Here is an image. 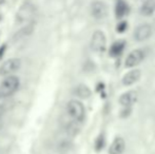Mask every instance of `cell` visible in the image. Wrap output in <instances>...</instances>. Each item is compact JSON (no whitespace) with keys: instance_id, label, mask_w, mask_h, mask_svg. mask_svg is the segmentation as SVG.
<instances>
[{"instance_id":"cell-8","label":"cell","mask_w":155,"mask_h":154,"mask_svg":"<svg viewBox=\"0 0 155 154\" xmlns=\"http://www.w3.org/2000/svg\"><path fill=\"white\" fill-rule=\"evenodd\" d=\"M152 32H153V30H152V27L149 23H143L135 29L134 38L136 41L141 42V41H145L151 37Z\"/></svg>"},{"instance_id":"cell-7","label":"cell","mask_w":155,"mask_h":154,"mask_svg":"<svg viewBox=\"0 0 155 154\" xmlns=\"http://www.w3.org/2000/svg\"><path fill=\"white\" fill-rule=\"evenodd\" d=\"M108 5L102 1H94L91 4V15L95 19H104L108 16Z\"/></svg>"},{"instance_id":"cell-12","label":"cell","mask_w":155,"mask_h":154,"mask_svg":"<svg viewBox=\"0 0 155 154\" xmlns=\"http://www.w3.org/2000/svg\"><path fill=\"white\" fill-rule=\"evenodd\" d=\"M34 23L31 22V23H28V25H25V27H22L16 34L14 35L13 37V40L14 41H17V40H20V39H23L28 36H30L31 34L34 32Z\"/></svg>"},{"instance_id":"cell-2","label":"cell","mask_w":155,"mask_h":154,"mask_svg":"<svg viewBox=\"0 0 155 154\" xmlns=\"http://www.w3.org/2000/svg\"><path fill=\"white\" fill-rule=\"evenodd\" d=\"M67 114L74 123H81L86 116V109L79 100L72 99L67 105Z\"/></svg>"},{"instance_id":"cell-6","label":"cell","mask_w":155,"mask_h":154,"mask_svg":"<svg viewBox=\"0 0 155 154\" xmlns=\"http://www.w3.org/2000/svg\"><path fill=\"white\" fill-rule=\"evenodd\" d=\"M143 59H145V52L143 50H133L127 56L126 60H124V67L126 68H134V67L138 66L139 64H141Z\"/></svg>"},{"instance_id":"cell-20","label":"cell","mask_w":155,"mask_h":154,"mask_svg":"<svg viewBox=\"0 0 155 154\" xmlns=\"http://www.w3.org/2000/svg\"><path fill=\"white\" fill-rule=\"evenodd\" d=\"M5 51H6V44L4 43V44H2L1 47H0V60H1L2 57H3Z\"/></svg>"},{"instance_id":"cell-9","label":"cell","mask_w":155,"mask_h":154,"mask_svg":"<svg viewBox=\"0 0 155 154\" xmlns=\"http://www.w3.org/2000/svg\"><path fill=\"white\" fill-rule=\"evenodd\" d=\"M138 99V93L135 90L128 91L119 97L118 101L123 107H132Z\"/></svg>"},{"instance_id":"cell-17","label":"cell","mask_w":155,"mask_h":154,"mask_svg":"<svg viewBox=\"0 0 155 154\" xmlns=\"http://www.w3.org/2000/svg\"><path fill=\"white\" fill-rule=\"evenodd\" d=\"M104 135H99L97 137V139H96V144H95V147H96V150L99 151L102 149V147H104Z\"/></svg>"},{"instance_id":"cell-14","label":"cell","mask_w":155,"mask_h":154,"mask_svg":"<svg viewBox=\"0 0 155 154\" xmlns=\"http://www.w3.org/2000/svg\"><path fill=\"white\" fill-rule=\"evenodd\" d=\"M129 5L126 1L124 0H119L116 3V6H115V15H116L117 18H124V16L129 14Z\"/></svg>"},{"instance_id":"cell-13","label":"cell","mask_w":155,"mask_h":154,"mask_svg":"<svg viewBox=\"0 0 155 154\" xmlns=\"http://www.w3.org/2000/svg\"><path fill=\"white\" fill-rule=\"evenodd\" d=\"M124 47H126V42L124 40H117L111 45L110 50H109V54L111 57H118L121 55L124 52Z\"/></svg>"},{"instance_id":"cell-11","label":"cell","mask_w":155,"mask_h":154,"mask_svg":"<svg viewBox=\"0 0 155 154\" xmlns=\"http://www.w3.org/2000/svg\"><path fill=\"white\" fill-rule=\"evenodd\" d=\"M124 148H126V142L123 137L118 136L111 144L109 148V154H121L124 151Z\"/></svg>"},{"instance_id":"cell-21","label":"cell","mask_w":155,"mask_h":154,"mask_svg":"<svg viewBox=\"0 0 155 154\" xmlns=\"http://www.w3.org/2000/svg\"><path fill=\"white\" fill-rule=\"evenodd\" d=\"M2 125H3V123H2V119H1V116H0V130H1V128H2Z\"/></svg>"},{"instance_id":"cell-15","label":"cell","mask_w":155,"mask_h":154,"mask_svg":"<svg viewBox=\"0 0 155 154\" xmlns=\"http://www.w3.org/2000/svg\"><path fill=\"white\" fill-rule=\"evenodd\" d=\"M155 12V0H146L140 8V13L143 16H151Z\"/></svg>"},{"instance_id":"cell-16","label":"cell","mask_w":155,"mask_h":154,"mask_svg":"<svg viewBox=\"0 0 155 154\" xmlns=\"http://www.w3.org/2000/svg\"><path fill=\"white\" fill-rule=\"evenodd\" d=\"M75 94L78 97L82 99H87L91 96V90L89 89V87H87L86 84H79L76 87L75 89Z\"/></svg>"},{"instance_id":"cell-4","label":"cell","mask_w":155,"mask_h":154,"mask_svg":"<svg viewBox=\"0 0 155 154\" xmlns=\"http://www.w3.org/2000/svg\"><path fill=\"white\" fill-rule=\"evenodd\" d=\"M106 44H107V38L104 32L100 31V30H97V31L94 32L90 43V47L92 49V51L98 54L102 53L106 50Z\"/></svg>"},{"instance_id":"cell-22","label":"cell","mask_w":155,"mask_h":154,"mask_svg":"<svg viewBox=\"0 0 155 154\" xmlns=\"http://www.w3.org/2000/svg\"><path fill=\"white\" fill-rule=\"evenodd\" d=\"M4 2H5V0H0V5H2V4H4Z\"/></svg>"},{"instance_id":"cell-10","label":"cell","mask_w":155,"mask_h":154,"mask_svg":"<svg viewBox=\"0 0 155 154\" xmlns=\"http://www.w3.org/2000/svg\"><path fill=\"white\" fill-rule=\"evenodd\" d=\"M140 77H141V71L138 70V69H134V70L129 71L128 73H126V74L124 75L121 82H123L124 86L129 87L138 81V80L140 79Z\"/></svg>"},{"instance_id":"cell-1","label":"cell","mask_w":155,"mask_h":154,"mask_svg":"<svg viewBox=\"0 0 155 154\" xmlns=\"http://www.w3.org/2000/svg\"><path fill=\"white\" fill-rule=\"evenodd\" d=\"M36 6L31 1H25L16 13V22L18 25H28L33 22V19L36 16Z\"/></svg>"},{"instance_id":"cell-3","label":"cell","mask_w":155,"mask_h":154,"mask_svg":"<svg viewBox=\"0 0 155 154\" xmlns=\"http://www.w3.org/2000/svg\"><path fill=\"white\" fill-rule=\"evenodd\" d=\"M19 84V78L17 76H13V75H8L4 78L0 84V97L4 98V97H10L18 90Z\"/></svg>"},{"instance_id":"cell-5","label":"cell","mask_w":155,"mask_h":154,"mask_svg":"<svg viewBox=\"0 0 155 154\" xmlns=\"http://www.w3.org/2000/svg\"><path fill=\"white\" fill-rule=\"evenodd\" d=\"M21 67V60L19 58H11L4 61L0 66V75L2 76H8L13 73L17 72Z\"/></svg>"},{"instance_id":"cell-18","label":"cell","mask_w":155,"mask_h":154,"mask_svg":"<svg viewBox=\"0 0 155 154\" xmlns=\"http://www.w3.org/2000/svg\"><path fill=\"white\" fill-rule=\"evenodd\" d=\"M127 28H128V23H127V21H120V22L117 25L116 30H117L118 33H124V32L127 30Z\"/></svg>"},{"instance_id":"cell-19","label":"cell","mask_w":155,"mask_h":154,"mask_svg":"<svg viewBox=\"0 0 155 154\" xmlns=\"http://www.w3.org/2000/svg\"><path fill=\"white\" fill-rule=\"evenodd\" d=\"M124 110H123V111L120 112V117H127V116H129L131 114V107H124Z\"/></svg>"}]
</instances>
